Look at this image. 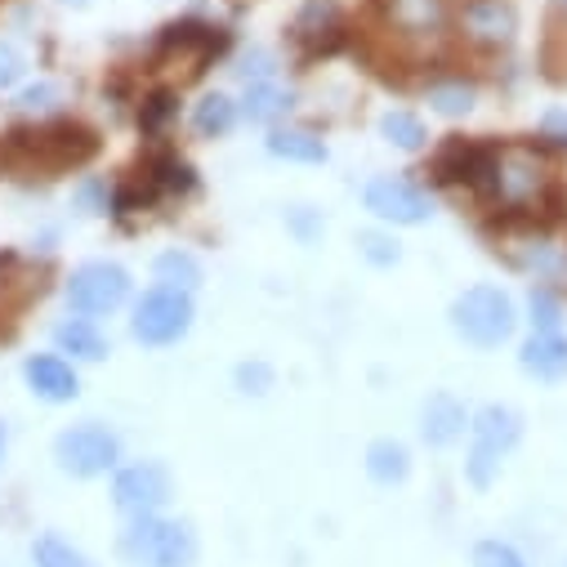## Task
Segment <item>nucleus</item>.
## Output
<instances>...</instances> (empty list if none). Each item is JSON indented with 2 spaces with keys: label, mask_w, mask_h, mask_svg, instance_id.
Instances as JSON below:
<instances>
[{
  "label": "nucleus",
  "mask_w": 567,
  "mask_h": 567,
  "mask_svg": "<svg viewBox=\"0 0 567 567\" xmlns=\"http://www.w3.org/2000/svg\"><path fill=\"white\" fill-rule=\"evenodd\" d=\"M23 380H28L32 398L54 402V406L59 402H72L81 393V375H76V367L63 353H32L23 362Z\"/></svg>",
  "instance_id": "obj_12"
},
{
  "label": "nucleus",
  "mask_w": 567,
  "mask_h": 567,
  "mask_svg": "<svg viewBox=\"0 0 567 567\" xmlns=\"http://www.w3.org/2000/svg\"><path fill=\"white\" fill-rule=\"evenodd\" d=\"M23 76H28V59H23V50L10 45V41H0V94L14 90Z\"/></svg>",
  "instance_id": "obj_28"
},
{
  "label": "nucleus",
  "mask_w": 567,
  "mask_h": 567,
  "mask_svg": "<svg viewBox=\"0 0 567 567\" xmlns=\"http://www.w3.org/2000/svg\"><path fill=\"white\" fill-rule=\"evenodd\" d=\"M171 116H175V94H166V90H162V94H153V103H148L144 112H138L144 130H162Z\"/></svg>",
  "instance_id": "obj_32"
},
{
  "label": "nucleus",
  "mask_w": 567,
  "mask_h": 567,
  "mask_svg": "<svg viewBox=\"0 0 567 567\" xmlns=\"http://www.w3.org/2000/svg\"><path fill=\"white\" fill-rule=\"evenodd\" d=\"M465 430H470V411H465V402L456 393L439 389V393L424 398V406H420V439L430 447H452V443L465 439Z\"/></svg>",
  "instance_id": "obj_13"
},
{
  "label": "nucleus",
  "mask_w": 567,
  "mask_h": 567,
  "mask_svg": "<svg viewBox=\"0 0 567 567\" xmlns=\"http://www.w3.org/2000/svg\"><path fill=\"white\" fill-rule=\"evenodd\" d=\"M268 384H272V367H264V362H241L237 367V389L241 393H268Z\"/></svg>",
  "instance_id": "obj_31"
},
{
  "label": "nucleus",
  "mask_w": 567,
  "mask_h": 567,
  "mask_svg": "<svg viewBox=\"0 0 567 567\" xmlns=\"http://www.w3.org/2000/svg\"><path fill=\"white\" fill-rule=\"evenodd\" d=\"M518 367L545 384L567 380V336L563 331H532L518 349Z\"/></svg>",
  "instance_id": "obj_15"
},
{
  "label": "nucleus",
  "mask_w": 567,
  "mask_h": 567,
  "mask_svg": "<svg viewBox=\"0 0 567 567\" xmlns=\"http://www.w3.org/2000/svg\"><path fill=\"white\" fill-rule=\"evenodd\" d=\"M456 23L474 45H509L518 32V10L509 0H465Z\"/></svg>",
  "instance_id": "obj_10"
},
{
  "label": "nucleus",
  "mask_w": 567,
  "mask_h": 567,
  "mask_svg": "<svg viewBox=\"0 0 567 567\" xmlns=\"http://www.w3.org/2000/svg\"><path fill=\"white\" fill-rule=\"evenodd\" d=\"M193 331V296L188 291H171V287H153L144 291V300L134 305L130 318V336L148 349H166L179 344Z\"/></svg>",
  "instance_id": "obj_6"
},
{
  "label": "nucleus",
  "mask_w": 567,
  "mask_h": 567,
  "mask_svg": "<svg viewBox=\"0 0 567 567\" xmlns=\"http://www.w3.org/2000/svg\"><path fill=\"white\" fill-rule=\"evenodd\" d=\"M59 103H63V90H59L54 81H37V85H28V90L14 99V107H19L23 116H37V121L50 116Z\"/></svg>",
  "instance_id": "obj_25"
},
{
  "label": "nucleus",
  "mask_w": 567,
  "mask_h": 567,
  "mask_svg": "<svg viewBox=\"0 0 567 567\" xmlns=\"http://www.w3.org/2000/svg\"><path fill=\"white\" fill-rule=\"evenodd\" d=\"M54 465L68 478H103L121 470V439L99 420H81L54 439Z\"/></svg>",
  "instance_id": "obj_4"
},
{
  "label": "nucleus",
  "mask_w": 567,
  "mask_h": 567,
  "mask_svg": "<svg viewBox=\"0 0 567 567\" xmlns=\"http://www.w3.org/2000/svg\"><path fill=\"white\" fill-rule=\"evenodd\" d=\"M527 309H532V327H536V331H558L563 309H558V300H554L549 291H532Z\"/></svg>",
  "instance_id": "obj_29"
},
{
  "label": "nucleus",
  "mask_w": 567,
  "mask_h": 567,
  "mask_svg": "<svg viewBox=\"0 0 567 567\" xmlns=\"http://www.w3.org/2000/svg\"><path fill=\"white\" fill-rule=\"evenodd\" d=\"M63 300L76 318H107L130 300V272L112 259H90L63 281Z\"/></svg>",
  "instance_id": "obj_5"
},
{
  "label": "nucleus",
  "mask_w": 567,
  "mask_h": 567,
  "mask_svg": "<svg viewBox=\"0 0 567 567\" xmlns=\"http://www.w3.org/2000/svg\"><path fill=\"white\" fill-rule=\"evenodd\" d=\"M380 19L402 41H439L452 28V0H380Z\"/></svg>",
  "instance_id": "obj_9"
},
{
  "label": "nucleus",
  "mask_w": 567,
  "mask_h": 567,
  "mask_svg": "<svg viewBox=\"0 0 567 567\" xmlns=\"http://www.w3.org/2000/svg\"><path fill=\"white\" fill-rule=\"evenodd\" d=\"M367 210L380 219V224H393V228H415L434 215V202L424 188H415L411 179H398V175H375L362 193Z\"/></svg>",
  "instance_id": "obj_8"
},
{
  "label": "nucleus",
  "mask_w": 567,
  "mask_h": 567,
  "mask_svg": "<svg viewBox=\"0 0 567 567\" xmlns=\"http://www.w3.org/2000/svg\"><path fill=\"white\" fill-rule=\"evenodd\" d=\"M358 250H362V259H371L375 268H393V264L402 259L398 241L384 237V233H362V237H358Z\"/></svg>",
  "instance_id": "obj_27"
},
{
  "label": "nucleus",
  "mask_w": 567,
  "mask_h": 567,
  "mask_svg": "<svg viewBox=\"0 0 567 567\" xmlns=\"http://www.w3.org/2000/svg\"><path fill=\"white\" fill-rule=\"evenodd\" d=\"M291 228H296L305 241H313V237L322 233V219H318L309 206H296V210H291Z\"/></svg>",
  "instance_id": "obj_34"
},
{
  "label": "nucleus",
  "mask_w": 567,
  "mask_h": 567,
  "mask_svg": "<svg viewBox=\"0 0 567 567\" xmlns=\"http://www.w3.org/2000/svg\"><path fill=\"white\" fill-rule=\"evenodd\" d=\"M380 134H384V144L398 148V153H420L424 144H430V130H424V121L415 112H402V107L380 116Z\"/></svg>",
  "instance_id": "obj_21"
},
{
  "label": "nucleus",
  "mask_w": 567,
  "mask_h": 567,
  "mask_svg": "<svg viewBox=\"0 0 567 567\" xmlns=\"http://www.w3.org/2000/svg\"><path fill=\"white\" fill-rule=\"evenodd\" d=\"M153 277H157V287H171V291H188L193 296L202 287V264L188 250H166V255H157Z\"/></svg>",
  "instance_id": "obj_22"
},
{
  "label": "nucleus",
  "mask_w": 567,
  "mask_h": 567,
  "mask_svg": "<svg viewBox=\"0 0 567 567\" xmlns=\"http://www.w3.org/2000/svg\"><path fill=\"white\" fill-rule=\"evenodd\" d=\"M264 148H268L277 162H300V166H322V162L331 157L322 138L309 134V130H272Z\"/></svg>",
  "instance_id": "obj_17"
},
{
  "label": "nucleus",
  "mask_w": 567,
  "mask_h": 567,
  "mask_svg": "<svg viewBox=\"0 0 567 567\" xmlns=\"http://www.w3.org/2000/svg\"><path fill=\"white\" fill-rule=\"evenodd\" d=\"M175 483H171V470L162 461H134V465H121L116 478H112V505L125 514V518H144V514H162L166 501H171Z\"/></svg>",
  "instance_id": "obj_7"
},
{
  "label": "nucleus",
  "mask_w": 567,
  "mask_h": 567,
  "mask_svg": "<svg viewBox=\"0 0 567 567\" xmlns=\"http://www.w3.org/2000/svg\"><path fill=\"white\" fill-rule=\"evenodd\" d=\"M487 184H492V193H496L505 206H527V202L540 197L545 175H540V166H536L532 157H523V153H496V166H492Z\"/></svg>",
  "instance_id": "obj_11"
},
{
  "label": "nucleus",
  "mask_w": 567,
  "mask_h": 567,
  "mask_svg": "<svg viewBox=\"0 0 567 567\" xmlns=\"http://www.w3.org/2000/svg\"><path fill=\"white\" fill-rule=\"evenodd\" d=\"M496 166V148H483V144H470V138H452V144H443V153L434 157V175L443 184H487Z\"/></svg>",
  "instance_id": "obj_14"
},
{
  "label": "nucleus",
  "mask_w": 567,
  "mask_h": 567,
  "mask_svg": "<svg viewBox=\"0 0 567 567\" xmlns=\"http://www.w3.org/2000/svg\"><path fill=\"white\" fill-rule=\"evenodd\" d=\"M0 456H6V424H0Z\"/></svg>",
  "instance_id": "obj_35"
},
{
  "label": "nucleus",
  "mask_w": 567,
  "mask_h": 567,
  "mask_svg": "<svg viewBox=\"0 0 567 567\" xmlns=\"http://www.w3.org/2000/svg\"><path fill=\"white\" fill-rule=\"evenodd\" d=\"M474 103H478V90H474V85H465V81L430 85V107H434L439 116H447V121L470 116V112H474Z\"/></svg>",
  "instance_id": "obj_23"
},
{
  "label": "nucleus",
  "mask_w": 567,
  "mask_h": 567,
  "mask_svg": "<svg viewBox=\"0 0 567 567\" xmlns=\"http://www.w3.org/2000/svg\"><path fill=\"white\" fill-rule=\"evenodd\" d=\"M540 138H549V144L567 148V107H549L540 116Z\"/></svg>",
  "instance_id": "obj_33"
},
{
  "label": "nucleus",
  "mask_w": 567,
  "mask_h": 567,
  "mask_svg": "<svg viewBox=\"0 0 567 567\" xmlns=\"http://www.w3.org/2000/svg\"><path fill=\"white\" fill-rule=\"evenodd\" d=\"M59 6H90V0H59Z\"/></svg>",
  "instance_id": "obj_36"
},
{
  "label": "nucleus",
  "mask_w": 567,
  "mask_h": 567,
  "mask_svg": "<svg viewBox=\"0 0 567 567\" xmlns=\"http://www.w3.org/2000/svg\"><path fill=\"white\" fill-rule=\"evenodd\" d=\"M367 474H371L380 487L406 483V474H411V452H406L398 439H375V443L367 447Z\"/></svg>",
  "instance_id": "obj_18"
},
{
  "label": "nucleus",
  "mask_w": 567,
  "mask_h": 567,
  "mask_svg": "<svg viewBox=\"0 0 567 567\" xmlns=\"http://www.w3.org/2000/svg\"><path fill=\"white\" fill-rule=\"evenodd\" d=\"M474 567H527V558L518 554V545L509 540H478L474 545Z\"/></svg>",
  "instance_id": "obj_26"
},
{
  "label": "nucleus",
  "mask_w": 567,
  "mask_h": 567,
  "mask_svg": "<svg viewBox=\"0 0 567 567\" xmlns=\"http://www.w3.org/2000/svg\"><path fill=\"white\" fill-rule=\"evenodd\" d=\"M237 103L228 99V94H219V90H210V94H202L197 99V107H193V130L202 134V138H224L233 125H237Z\"/></svg>",
  "instance_id": "obj_19"
},
{
  "label": "nucleus",
  "mask_w": 567,
  "mask_h": 567,
  "mask_svg": "<svg viewBox=\"0 0 567 567\" xmlns=\"http://www.w3.org/2000/svg\"><path fill=\"white\" fill-rule=\"evenodd\" d=\"M237 76H241L246 85H259V81H272V76H277V68H272V54H268V50H250V54L241 59V68H237Z\"/></svg>",
  "instance_id": "obj_30"
},
{
  "label": "nucleus",
  "mask_w": 567,
  "mask_h": 567,
  "mask_svg": "<svg viewBox=\"0 0 567 567\" xmlns=\"http://www.w3.org/2000/svg\"><path fill=\"white\" fill-rule=\"evenodd\" d=\"M296 103L291 90H281L277 81H259V85H246V99H241V116L246 121H277V116H287Z\"/></svg>",
  "instance_id": "obj_20"
},
{
  "label": "nucleus",
  "mask_w": 567,
  "mask_h": 567,
  "mask_svg": "<svg viewBox=\"0 0 567 567\" xmlns=\"http://www.w3.org/2000/svg\"><path fill=\"white\" fill-rule=\"evenodd\" d=\"M121 554L134 567H193L197 563V532L184 518L144 514V518L125 523Z\"/></svg>",
  "instance_id": "obj_2"
},
{
  "label": "nucleus",
  "mask_w": 567,
  "mask_h": 567,
  "mask_svg": "<svg viewBox=\"0 0 567 567\" xmlns=\"http://www.w3.org/2000/svg\"><path fill=\"white\" fill-rule=\"evenodd\" d=\"M32 563L37 567H85V558L63 536H54V532H45V536L32 540Z\"/></svg>",
  "instance_id": "obj_24"
},
{
  "label": "nucleus",
  "mask_w": 567,
  "mask_h": 567,
  "mask_svg": "<svg viewBox=\"0 0 567 567\" xmlns=\"http://www.w3.org/2000/svg\"><path fill=\"white\" fill-rule=\"evenodd\" d=\"M523 439V415L514 406H501V402H487L470 415V452H465V478L470 487L487 492L505 465V456L518 447Z\"/></svg>",
  "instance_id": "obj_1"
},
{
  "label": "nucleus",
  "mask_w": 567,
  "mask_h": 567,
  "mask_svg": "<svg viewBox=\"0 0 567 567\" xmlns=\"http://www.w3.org/2000/svg\"><path fill=\"white\" fill-rule=\"evenodd\" d=\"M54 353H72V362H103L107 358V336L90 318H63L54 327Z\"/></svg>",
  "instance_id": "obj_16"
},
{
  "label": "nucleus",
  "mask_w": 567,
  "mask_h": 567,
  "mask_svg": "<svg viewBox=\"0 0 567 567\" xmlns=\"http://www.w3.org/2000/svg\"><path fill=\"white\" fill-rule=\"evenodd\" d=\"M514 327H518V309L492 281H478V287L452 300V331L474 349H501L514 336Z\"/></svg>",
  "instance_id": "obj_3"
}]
</instances>
